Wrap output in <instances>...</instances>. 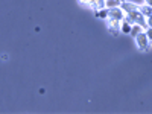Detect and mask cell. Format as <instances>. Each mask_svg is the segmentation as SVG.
<instances>
[{
  "instance_id": "1",
  "label": "cell",
  "mask_w": 152,
  "mask_h": 114,
  "mask_svg": "<svg viewBox=\"0 0 152 114\" xmlns=\"http://www.w3.org/2000/svg\"><path fill=\"white\" fill-rule=\"evenodd\" d=\"M125 18L129 20L132 24H140V26H143L145 29L148 28V24H146V17L140 12V9H134V11H131V12H126Z\"/></svg>"
},
{
  "instance_id": "2",
  "label": "cell",
  "mask_w": 152,
  "mask_h": 114,
  "mask_svg": "<svg viewBox=\"0 0 152 114\" xmlns=\"http://www.w3.org/2000/svg\"><path fill=\"white\" fill-rule=\"evenodd\" d=\"M134 41H135V46H137V49L138 50H148L149 47H151V41H149V38L146 37V34H145V31L143 32H140L137 37H134Z\"/></svg>"
},
{
  "instance_id": "3",
  "label": "cell",
  "mask_w": 152,
  "mask_h": 114,
  "mask_svg": "<svg viewBox=\"0 0 152 114\" xmlns=\"http://www.w3.org/2000/svg\"><path fill=\"white\" fill-rule=\"evenodd\" d=\"M125 11L120 8V6H116V8H111L108 9V20H117V21H122L125 18Z\"/></svg>"
},
{
  "instance_id": "4",
  "label": "cell",
  "mask_w": 152,
  "mask_h": 114,
  "mask_svg": "<svg viewBox=\"0 0 152 114\" xmlns=\"http://www.w3.org/2000/svg\"><path fill=\"white\" fill-rule=\"evenodd\" d=\"M107 24H108L110 34L117 35L120 32V21H117V20H107Z\"/></svg>"
},
{
  "instance_id": "5",
  "label": "cell",
  "mask_w": 152,
  "mask_h": 114,
  "mask_svg": "<svg viewBox=\"0 0 152 114\" xmlns=\"http://www.w3.org/2000/svg\"><path fill=\"white\" fill-rule=\"evenodd\" d=\"M120 8L125 11V14H126V12H131V11H134V9H138V5L134 3V2H128V0H123V2L120 3Z\"/></svg>"
},
{
  "instance_id": "6",
  "label": "cell",
  "mask_w": 152,
  "mask_h": 114,
  "mask_svg": "<svg viewBox=\"0 0 152 114\" xmlns=\"http://www.w3.org/2000/svg\"><path fill=\"white\" fill-rule=\"evenodd\" d=\"M131 28H132V23H131L129 20L123 18V20L120 21V32H122V34L129 35V32H131Z\"/></svg>"
},
{
  "instance_id": "7",
  "label": "cell",
  "mask_w": 152,
  "mask_h": 114,
  "mask_svg": "<svg viewBox=\"0 0 152 114\" xmlns=\"http://www.w3.org/2000/svg\"><path fill=\"white\" fill-rule=\"evenodd\" d=\"M90 8H91L93 11H97V9H104V8H107V6H105V0H93L91 5H90Z\"/></svg>"
},
{
  "instance_id": "8",
  "label": "cell",
  "mask_w": 152,
  "mask_h": 114,
  "mask_svg": "<svg viewBox=\"0 0 152 114\" xmlns=\"http://www.w3.org/2000/svg\"><path fill=\"white\" fill-rule=\"evenodd\" d=\"M94 15L97 17V18H100V20H108V9L107 8H104V9H97V11H94Z\"/></svg>"
},
{
  "instance_id": "9",
  "label": "cell",
  "mask_w": 152,
  "mask_h": 114,
  "mask_svg": "<svg viewBox=\"0 0 152 114\" xmlns=\"http://www.w3.org/2000/svg\"><path fill=\"white\" fill-rule=\"evenodd\" d=\"M138 9H140V12L145 15V17H149L151 14H152V6H149V5H138Z\"/></svg>"
},
{
  "instance_id": "10",
  "label": "cell",
  "mask_w": 152,
  "mask_h": 114,
  "mask_svg": "<svg viewBox=\"0 0 152 114\" xmlns=\"http://www.w3.org/2000/svg\"><path fill=\"white\" fill-rule=\"evenodd\" d=\"M145 31V28L143 26H140V24H132V28H131V32H129V35L134 38V37H137L140 32H143Z\"/></svg>"
},
{
  "instance_id": "11",
  "label": "cell",
  "mask_w": 152,
  "mask_h": 114,
  "mask_svg": "<svg viewBox=\"0 0 152 114\" xmlns=\"http://www.w3.org/2000/svg\"><path fill=\"white\" fill-rule=\"evenodd\" d=\"M120 0H105V6L107 9H111V8H116V6H120Z\"/></svg>"
},
{
  "instance_id": "12",
  "label": "cell",
  "mask_w": 152,
  "mask_h": 114,
  "mask_svg": "<svg viewBox=\"0 0 152 114\" xmlns=\"http://www.w3.org/2000/svg\"><path fill=\"white\" fill-rule=\"evenodd\" d=\"M145 34H146V37L149 38V41L152 43V26H148V28L145 29Z\"/></svg>"
},
{
  "instance_id": "13",
  "label": "cell",
  "mask_w": 152,
  "mask_h": 114,
  "mask_svg": "<svg viewBox=\"0 0 152 114\" xmlns=\"http://www.w3.org/2000/svg\"><path fill=\"white\" fill-rule=\"evenodd\" d=\"M91 2H93V0H79V3H81V5H84V6H90V5H91Z\"/></svg>"
},
{
  "instance_id": "14",
  "label": "cell",
  "mask_w": 152,
  "mask_h": 114,
  "mask_svg": "<svg viewBox=\"0 0 152 114\" xmlns=\"http://www.w3.org/2000/svg\"><path fill=\"white\" fill-rule=\"evenodd\" d=\"M146 24H148V26H152V14L149 17H146Z\"/></svg>"
},
{
  "instance_id": "15",
  "label": "cell",
  "mask_w": 152,
  "mask_h": 114,
  "mask_svg": "<svg viewBox=\"0 0 152 114\" xmlns=\"http://www.w3.org/2000/svg\"><path fill=\"white\" fill-rule=\"evenodd\" d=\"M0 59H2V61H6V59H8V55H6V53H3V55H0Z\"/></svg>"
},
{
  "instance_id": "16",
  "label": "cell",
  "mask_w": 152,
  "mask_h": 114,
  "mask_svg": "<svg viewBox=\"0 0 152 114\" xmlns=\"http://www.w3.org/2000/svg\"><path fill=\"white\" fill-rule=\"evenodd\" d=\"M143 3H145V5H149V6H152V0H143Z\"/></svg>"
},
{
  "instance_id": "17",
  "label": "cell",
  "mask_w": 152,
  "mask_h": 114,
  "mask_svg": "<svg viewBox=\"0 0 152 114\" xmlns=\"http://www.w3.org/2000/svg\"><path fill=\"white\" fill-rule=\"evenodd\" d=\"M120 2H123V0H120Z\"/></svg>"
}]
</instances>
